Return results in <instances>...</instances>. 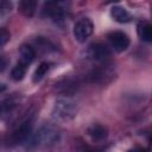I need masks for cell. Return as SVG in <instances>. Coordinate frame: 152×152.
<instances>
[{
	"label": "cell",
	"mask_w": 152,
	"mask_h": 152,
	"mask_svg": "<svg viewBox=\"0 0 152 152\" xmlns=\"http://www.w3.org/2000/svg\"><path fill=\"white\" fill-rule=\"evenodd\" d=\"M77 113V104L70 99H58L52 107V115L61 121H69L75 118Z\"/></svg>",
	"instance_id": "cell-2"
},
{
	"label": "cell",
	"mask_w": 152,
	"mask_h": 152,
	"mask_svg": "<svg viewBox=\"0 0 152 152\" xmlns=\"http://www.w3.org/2000/svg\"><path fill=\"white\" fill-rule=\"evenodd\" d=\"M7 40H10V32L2 27L0 30V44H1V46H4L7 43Z\"/></svg>",
	"instance_id": "cell-16"
},
{
	"label": "cell",
	"mask_w": 152,
	"mask_h": 152,
	"mask_svg": "<svg viewBox=\"0 0 152 152\" xmlns=\"http://www.w3.org/2000/svg\"><path fill=\"white\" fill-rule=\"evenodd\" d=\"M70 7V0H46L43 6V12L53 18V19H63Z\"/></svg>",
	"instance_id": "cell-3"
},
{
	"label": "cell",
	"mask_w": 152,
	"mask_h": 152,
	"mask_svg": "<svg viewBox=\"0 0 152 152\" xmlns=\"http://www.w3.org/2000/svg\"><path fill=\"white\" fill-rule=\"evenodd\" d=\"M110 17L120 24H126V23L131 21V19H132L128 11L121 6H113L110 10Z\"/></svg>",
	"instance_id": "cell-8"
},
{
	"label": "cell",
	"mask_w": 152,
	"mask_h": 152,
	"mask_svg": "<svg viewBox=\"0 0 152 152\" xmlns=\"http://www.w3.org/2000/svg\"><path fill=\"white\" fill-rule=\"evenodd\" d=\"M108 40L112 45V48L116 51V52H122L125 50H127V48L129 46V37L121 31H115L108 34Z\"/></svg>",
	"instance_id": "cell-6"
},
{
	"label": "cell",
	"mask_w": 152,
	"mask_h": 152,
	"mask_svg": "<svg viewBox=\"0 0 152 152\" xmlns=\"http://www.w3.org/2000/svg\"><path fill=\"white\" fill-rule=\"evenodd\" d=\"M61 133L52 125H43L31 138V142L36 147H51L59 142Z\"/></svg>",
	"instance_id": "cell-1"
},
{
	"label": "cell",
	"mask_w": 152,
	"mask_h": 152,
	"mask_svg": "<svg viewBox=\"0 0 152 152\" xmlns=\"http://www.w3.org/2000/svg\"><path fill=\"white\" fill-rule=\"evenodd\" d=\"M19 53H20V62L24 63L25 65H28L33 62L34 57H36V51L34 49L28 45V44H24L21 45L20 50H19Z\"/></svg>",
	"instance_id": "cell-10"
},
{
	"label": "cell",
	"mask_w": 152,
	"mask_h": 152,
	"mask_svg": "<svg viewBox=\"0 0 152 152\" xmlns=\"http://www.w3.org/2000/svg\"><path fill=\"white\" fill-rule=\"evenodd\" d=\"M26 66L24 63L21 62H18V64L12 69L11 71V77L14 80V81H21L25 76V72H26Z\"/></svg>",
	"instance_id": "cell-14"
},
{
	"label": "cell",
	"mask_w": 152,
	"mask_h": 152,
	"mask_svg": "<svg viewBox=\"0 0 152 152\" xmlns=\"http://www.w3.org/2000/svg\"><path fill=\"white\" fill-rule=\"evenodd\" d=\"M49 69H50V64H49L48 62H42V63L38 65V68L34 70V72H33V77H32V81H33L34 83H37V82H39V81H42V78L46 75V72L49 71Z\"/></svg>",
	"instance_id": "cell-13"
},
{
	"label": "cell",
	"mask_w": 152,
	"mask_h": 152,
	"mask_svg": "<svg viewBox=\"0 0 152 152\" xmlns=\"http://www.w3.org/2000/svg\"><path fill=\"white\" fill-rule=\"evenodd\" d=\"M88 134L94 141H103L108 137V131L102 125H93L88 128Z\"/></svg>",
	"instance_id": "cell-9"
},
{
	"label": "cell",
	"mask_w": 152,
	"mask_h": 152,
	"mask_svg": "<svg viewBox=\"0 0 152 152\" xmlns=\"http://www.w3.org/2000/svg\"><path fill=\"white\" fill-rule=\"evenodd\" d=\"M11 8H12V5L8 0H2L1 1V18H4L7 13L11 12Z\"/></svg>",
	"instance_id": "cell-15"
},
{
	"label": "cell",
	"mask_w": 152,
	"mask_h": 152,
	"mask_svg": "<svg viewBox=\"0 0 152 152\" xmlns=\"http://www.w3.org/2000/svg\"><path fill=\"white\" fill-rule=\"evenodd\" d=\"M18 8L25 17H32L37 10V0H20Z\"/></svg>",
	"instance_id": "cell-11"
},
{
	"label": "cell",
	"mask_w": 152,
	"mask_h": 152,
	"mask_svg": "<svg viewBox=\"0 0 152 152\" xmlns=\"http://www.w3.org/2000/svg\"><path fill=\"white\" fill-rule=\"evenodd\" d=\"M5 68H6V61H5V57H1V71H4Z\"/></svg>",
	"instance_id": "cell-17"
},
{
	"label": "cell",
	"mask_w": 152,
	"mask_h": 152,
	"mask_svg": "<svg viewBox=\"0 0 152 152\" xmlns=\"http://www.w3.org/2000/svg\"><path fill=\"white\" fill-rule=\"evenodd\" d=\"M87 55L93 61L102 63V62H106L107 59L110 58L112 52H110L109 48L106 44H103V43H94L88 48Z\"/></svg>",
	"instance_id": "cell-5"
},
{
	"label": "cell",
	"mask_w": 152,
	"mask_h": 152,
	"mask_svg": "<svg viewBox=\"0 0 152 152\" xmlns=\"http://www.w3.org/2000/svg\"><path fill=\"white\" fill-rule=\"evenodd\" d=\"M138 34L141 40L152 43V25L148 23H140L138 25Z\"/></svg>",
	"instance_id": "cell-12"
},
{
	"label": "cell",
	"mask_w": 152,
	"mask_h": 152,
	"mask_svg": "<svg viewBox=\"0 0 152 152\" xmlns=\"http://www.w3.org/2000/svg\"><path fill=\"white\" fill-rule=\"evenodd\" d=\"M32 120L31 119H27L25 120L13 133L12 138L14 140V142H24V141H27L31 137V132H32Z\"/></svg>",
	"instance_id": "cell-7"
},
{
	"label": "cell",
	"mask_w": 152,
	"mask_h": 152,
	"mask_svg": "<svg viewBox=\"0 0 152 152\" xmlns=\"http://www.w3.org/2000/svg\"><path fill=\"white\" fill-rule=\"evenodd\" d=\"M94 31V25L90 19L88 18H82L76 24L74 25V37L77 42L84 43L93 33Z\"/></svg>",
	"instance_id": "cell-4"
}]
</instances>
